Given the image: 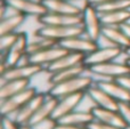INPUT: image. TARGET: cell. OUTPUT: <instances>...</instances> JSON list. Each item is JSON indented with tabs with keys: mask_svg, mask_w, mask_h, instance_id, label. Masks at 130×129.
Returning a JSON list of instances; mask_svg holds the SVG:
<instances>
[{
	"mask_svg": "<svg viewBox=\"0 0 130 129\" xmlns=\"http://www.w3.org/2000/svg\"><path fill=\"white\" fill-rule=\"evenodd\" d=\"M94 84H95V81L92 79V77L81 74L79 77H75L73 79L69 80V81L50 86L48 94H50V95L55 96L57 98H61L63 96L72 95V94L87 93Z\"/></svg>",
	"mask_w": 130,
	"mask_h": 129,
	"instance_id": "cell-1",
	"label": "cell"
},
{
	"mask_svg": "<svg viewBox=\"0 0 130 129\" xmlns=\"http://www.w3.org/2000/svg\"><path fill=\"white\" fill-rule=\"evenodd\" d=\"M20 36H18L16 42L13 45V47L6 53V54H1V71H0V75L2 73L6 72L7 69L13 68L20 64V62L23 58L27 56V46H29V37L25 32L18 31Z\"/></svg>",
	"mask_w": 130,
	"mask_h": 129,
	"instance_id": "cell-2",
	"label": "cell"
},
{
	"mask_svg": "<svg viewBox=\"0 0 130 129\" xmlns=\"http://www.w3.org/2000/svg\"><path fill=\"white\" fill-rule=\"evenodd\" d=\"M36 36L45 37V38L52 39L57 43L66 39L78 37L85 34L83 25H73V26H52V25H41L39 29L34 32Z\"/></svg>",
	"mask_w": 130,
	"mask_h": 129,
	"instance_id": "cell-3",
	"label": "cell"
},
{
	"mask_svg": "<svg viewBox=\"0 0 130 129\" xmlns=\"http://www.w3.org/2000/svg\"><path fill=\"white\" fill-rule=\"evenodd\" d=\"M82 25L88 38L95 41L101 38L104 25L101 20V14L94 5L89 4L82 11Z\"/></svg>",
	"mask_w": 130,
	"mask_h": 129,
	"instance_id": "cell-4",
	"label": "cell"
},
{
	"mask_svg": "<svg viewBox=\"0 0 130 129\" xmlns=\"http://www.w3.org/2000/svg\"><path fill=\"white\" fill-rule=\"evenodd\" d=\"M38 94L36 88L30 86L25 90L16 94V95L8 97L6 100L1 101L0 104V112L2 117H10L11 114H16L33 96Z\"/></svg>",
	"mask_w": 130,
	"mask_h": 129,
	"instance_id": "cell-5",
	"label": "cell"
},
{
	"mask_svg": "<svg viewBox=\"0 0 130 129\" xmlns=\"http://www.w3.org/2000/svg\"><path fill=\"white\" fill-rule=\"evenodd\" d=\"M87 71H89L91 74L103 78V80H117L119 78L130 74V66L126 63V61H124V63H118L115 61H112L108 63L90 66V68H88Z\"/></svg>",
	"mask_w": 130,
	"mask_h": 129,
	"instance_id": "cell-6",
	"label": "cell"
},
{
	"mask_svg": "<svg viewBox=\"0 0 130 129\" xmlns=\"http://www.w3.org/2000/svg\"><path fill=\"white\" fill-rule=\"evenodd\" d=\"M123 53L124 50L117 46H99L95 52L86 56L85 65L88 69L90 66L108 63V62L115 61Z\"/></svg>",
	"mask_w": 130,
	"mask_h": 129,
	"instance_id": "cell-7",
	"label": "cell"
},
{
	"mask_svg": "<svg viewBox=\"0 0 130 129\" xmlns=\"http://www.w3.org/2000/svg\"><path fill=\"white\" fill-rule=\"evenodd\" d=\"M67 52H69V50L65 49L63 46L57 43V45L48 47L39 53H36V54L26 56V61L29 62V63L37 64V65H40V66H42L43 69H46L48 65L53 64L54 62H56L57 59L61 58L62 56H64Z\"/></svg>",
	"mask_w": 130,
	"mask_h": 129,
	"instance_id": "cell-8",
	"label": "cell"
},
{
	"mask_svg": "<svg viewBox=\"0 0 130 129\" xmlns=\"http://www.w3.org/2000/svg\"><path fill=\"white\" fill-rule=\"evenodd\" d=\"M86 95H87V93H78V94H72V95H66L58 98L56 109H55L54 113H53L50 121L53 123L57 122V121H59L62 118H64L69 113L75 111L79 105L82 103Z\"/></svg>",
	"mask_w": 130,
	"mask_h": 129,
	"instance_id": "cell-9",
	"label": "cell"
},
{
	"mask_svg": "<svg viewBox=\"0 0 130 129\" xmlns=\"http://www.w3.org/2000/svg\"><path fill=\"white\" fill-rule=\"evenodd\" d=\"M42 70H45L42 66L29 63L26 61L24 64H18L16 66L7 69L6 72L1 74V80H31Z\"/></svg>",
	"mask_w": 130,
	"mask_h": 129,
	"instance_id": "cell-10",
	"label": "cell"
},
{
	"mask_svg": "<svg viewBox=\"0 0 130 129\" xmlns=\"http://www.w3.org/2000/svg\"><path fill=\"white\" fill-rule=\"evenodd\" d=\"M16 11L27 17H40L47 13L42 0H5Z\"/></svg>",
	"mask_w": 130,
	"mask_h": 129,
	"instance_id": "cell-11",
	"label": "cell"
},
{
	"mask_svg": "<svg viewBox=\"0 0 130 129\" xmlns=\"http://www.w3.org/2000/svg\"><path fill=\"white\" fill-rule=\"evenodd\" d=\"M59 45L63 46L69 52L79 53V54H83L86 56L91 54L92 52H95L99 47L97 41L88 38L86 34H81V36L66 39V40L62 41Z\"/></svg>",
	"mask_w": 130,
	"mask_h": 129,
	"instance_id": "cell-12",
	"label": "cell"
},
{
	"mask_svg": "<svg viewBox=\"0 0 130 129\" xmlns=\"http://www.w3.org/2000/svg\"><path fill=\"white\" fill-rule=\"evenodd\" d=\"M40 25H52V26H73L82 25V14L71 15V14H55L46 13L38 17Z\"/></svg>",
	"mask_w": 130,
	"mask_h": 129,
	"instance_id": "cell-13",
	"label": "cell"
},
{
	"mask_svg": "<svg viewBox=\"0 0 130 129\" xmlns=\"http://www.w3.org/2000/svg\"><path fill=\"white\" fill-rule=\"evenodd\" d=\"M87 96L91 100L95 106L110 110H119L120 103L115 101L108 93H106L98 84H94L87 91Z\"/></svg>",
	"mask_w": 130,
	"mask_h": 129,
	"instance_id": "cell-14",
	"label": "cell"
},
{
	"mask_svg": "<svg viewBox=\"0 0 130 129\" xmlns=\"http://www.w3.org/2000/svg\"><path fill=\"white\" fill-rule=\"evenodd\" d=\"M47 94L45 93H39L36 96L31 98L17 113L15 114V120L18 125L23 126V125H29L31 119L34 117V114L37 113L38 109L40 107V105L42 104V102L45 101Z\"/></svg>",
	"mask_w": 130,
	"mask_h": 129,
	"instance_id": "cell-15",
	"label": "cell"
},
{
	"mask_svg": "<svg viewBox=\"0 0 130 129\" xmlns=\"http://www.w3.org/2000/svg\"><path fill=\"white\" fill-rule=\"evenodd\" d=\"M90 110H91L92 114H94L95 120L121 129L127 128V123L119 110L103 109V107H98V106H94Z\"/></svg>",
	"mask_w": 130,
	"mask_h": 129,
	"instance_id": "cell-16",
	"label": "cell"
},
{
	"mask_svg": "<svg viewBox=\"0 0 130 129\" xmlns=\"http://www.w3.org/2000/svg\"><path fill=\"white\" fill-rule=\"evenodd\" d=\"M86 61V55L79 54V53H73V52H67L64 56H62L59 59H57L56 62H54L53 64L48 65L45 69L46 72H48L49 74L58 71L65 70V69H70L73 66L82 65L85 64Z\"/></svg>",
	"mask_w": 130,
	"mask_h": 129,
	"instance_id": "cell-17",
	"label": "cell"
},
{
	"mask_svg": "<svg viewBox=\"0 0 130 129\" xmlns=\"http://www.w3.org/2000/svg\"><path fill=\"white\" fill-rule=\"evenodd\" d=\"M57 102H58V98L47 93V96H46L45 101H43L42 104L40 105V107L38 109V111L34 114V117L31 119L29 125L33 126V127H37V126L46 122V121L52 120V117H53V113H54L55 109H56Z\"/></svg>",
	"mask_w": 130,
	"mask_h": 129,
	"instance_id": "cell-18",
	"label": "cell"
},
{
	"mask_svg": "<svg viewBox=\"0 0 130 129\" xmlns=\"http://www.w3.org/2000/svg\"><path fill=\"white\" fill-rule=\"evenodd\" d=\"M97 84L119 103H130V90L114 79L101 80Z\"/></svg>",
	"mask_w": 130,
	"mask_h": 129,
	"instance_id": "cell-19",
	"label": "cell"
},
{
	"mask_svg": "<svg viewBox=\"0 0 130 129\" xmlns=\"http://www.w3.org/2000/svg\"><path fill=\"white\" fill-rule=\"evenodd\" d=\"M102 36L107 39L112 46L122 48L124 52L130 48V39L121 26H104Z\"/></svg>",
	"mask_w": 130,
	"mask_h": 129,
	"instance_id": "cell-20",
	"label": "cell"
},
{
	"mask_svg": "<svg viewBox=\"0 0 130 129\" xmlns=\"http://www.w3.org/2000/svg\"><path fill=\"white\" fill-rule=\"evenodd\" d=\"M95 120L94 114H92L91 110L88 111H80V110H75V111L69 113L62 118L57 123H63V125H71V126H80V127H88L92 121ZM56 123V122H54Z\"/></svg>",
	"mask_w": 130,
	"mask_h": 129,
	"instance_id": "cell-21",
	"label": "cell"
},
{
	"mask_svg": "<svg viewBox=\"0 0 130 129\" xmlns=\"http://www.w3.org/2000/svg\"><path fill=\"white\" fill-rule=\"evenodd\" d=\"M47 13L55 14H71V15H80L81 10L74 6L73 2L69 0H42Z\"/></svg>",
	"mask_w": 130,
	"mask_h": 129,
	"instance_id": "cell-22",
	"label": "cell"
},
{
	"mask_svg": "<svg viewBox=\"0 0 130 129\" xmlns=\"http://www.w3.org/2000/svg\"><path fill=\"white\" fill-rule=\"evenodd\" d=\"M27 16L21 13H13L11 15H7L0 20V36L8 33L18 32L17 30L24 24Z\"/></svg>",
	"mask_w": 130,
	"mask_h": 129,
	"instance_id": "cell-23",
	"label": "cell"
},
{
	"mask_svg": "<svg viewBox=\"0 0 130 129\" xmlns=\"http://www.w3.org/2000/svg\"><path fill=\"white\" fill-rule=\"evenodd\" d=\"M87 70H88L87 66L85 64H82V65L73 66V68L65 69V70L58 71V72L52 73L49 77V84L50 86H54V85H58V84H62V82L69 81V80L73 79L75 77L85 74V72Z\"/></svg>",
	"mask_w": 130,
	"mask_h": 129,
	"instance_id": "cell-24",
	"label": "cell"
},
{
	"mask_svg": "<svg viewBox=\"0 0 130 129\" xmlns=\"http://www.w3.org/2000/svg\"><path fill=\"white\" fill-rule=\"evenodd\" d=\"M30 87V80H6L0 87V100L4 101Z\"/></svg>",
	"mask_w": 130,
	"mask_h": 129,
	"instance_id": "cell-25",
	"label": "cell"
},
{
	"mask_svg": "<svg viewBox=\"0 0 130 129\" xmlns=\"http://www.w3.org/2000/svg\"><path fill=\"white\" fill-rule=\"evenodd\" d=\"M99 14H101V20L104 26H122L123 24L130 22V9Z\"/></svg>",
	"mask_w": 130,
	"mask_h": 129,
	"instance_id": "cell-26",
	"label": "cell"
},
{
	"mask_svg": "<svg viewBox=\"0 0 130 129\" xmlns=\"http://www.w3.org/2000/svg\"><path fill=\"white\" fill-rule=\"evenodd\" d=\"M54 45H57L56 41L52 40V39L45 38V37H40V36H36L34 34V40L29 41V46H27V56L32 54L39 53L41 50L46 49L48 47H52Z\"/></svg>",
	"mask_w": 130,
	"mask_h": 129,
	"instance_id": "cell-27",
	"label": "cell"
},
{
	"mask_svg": "<svg viewBox=\"0 0 130 129\" xmlns=\"http://www.w3.org/2000/svg\"><path fill=\"white\" fill-rule=\"evenodd\" d=\"M99 13H107V11H118V10H128L130 9V0H112L106 4L95 6Z\"/></svg>",
	"mask_w": 130,
	"mask_h": 129,
	"instance_id": "cell-28",
	"label": "cell"
},
{
	"mask_svg": "<svg viewBox=\"0 0 130 129\" xmlns=\"http://www.w3.org/2000/svg\"><path fill=\"white\" fill-rule=\"evenodd\" d=\"M18 36H20V32L0 36V52H1V54H6V53L13 47V45L16 42V40H17Z\"/></svg>",
	"mask_w": 130,
	"mask_h": 129,
	"instance_id": "cell-29",
	"label": "cell"
},
{
	"mask_svg": "<svg viewBox=\"0 0 130 129\" xmlns=\"http://www.w3.org/2000/svg\"><path fill=\"white\" fill-rule=\"evenodd\" d=\"M1 129H21V125H18L15 119H11L10 117H2Z\"/></svg>",
	"mask_w": 130,
	"mask_h": 129,
	"instance_id": "cell-30",
	"label": "cell"
},
{
	"mask_svg": "<svg viewBox=\"0 0 130 129\" xmlns=\"http://www.w3.org/2000/svg\"><path fill=\"white\" fill-rule=\"evenodd\" d=\"M119 111L126 121L127 127H130V103H120Z\"/></svg>",
	"mask_w": 130,
	"mask_h": 129,
	"instance_id": "cell-31",
	"label": "cell"
},
{
	"mask_svg": "<svg viewBox=\"0 0 130 129\" xmlns=\"http://www.w3.org/2000/svg\"><path fill=\"white\" fill-rule=\"evenodd\" d=\"M89 129H121V128H118V127H113L111 125H107V123H104L101 122V121H97L94 120L89 126H88Z\"/></svg>",
	"mask_w": 130,
	"mask_h": 129,
	"instance_id": "cell-32",
	"label": "cell"
},
{
	"mask_svg": "<svg viewBox=\"0 0 130 129\" xmlns=\"http://www.w3.org/2000/svg\"><path fill=\"white\" fill-rule=\"evenodd\" d=\"M52 129H89L88 127H80V126H71V125H63V123H54Z\"/></svg>",
	"mask_w": 130,
	"mask_h": 129,
	"instance_id": "cell-33",
	"label": "cell"
},
{
	"mask_svg": "<svg viewBox=\"0 0 130 129\" xmlns=\"http://www.w3.org/2000/svg\"><path fill=\"white\" fill-rule=\"evenodd\" d=\"M118 81H120L122 85H123L126 88H128L130 90V74L129 75H124V77L122 78H119V79H117Z\"/></svg>",
	"mask_w": 130,
	"mask_h": 129,
	"instance_id": "cell-34",
	"label": "cell"
},
{
	"mask_svg": "<svg viewBox=\"0 0 130 129\" xmlns=\"http://www.w3.org/2000/svg\"><path fill=\"white\" fill-rule=\"evenodd\" d=\"M108 1H112V0H89V2L94 6H99V5H103V4H106Z\"/></svg>",
	"mask_w": 130,
	"mask_h": 129,
	"instance_id": "cell-35",
	"label": "cell"
},
{
	"mask_svg": "<svg viewBox=\"0 0 130 129\" xmlns=\"http://www.w3.org/2000/svg\"><path fill=\"white\" fill-rule=\"evenodd\" d=\"M121 27H122V29H123V31L126 32V34L129 37V39H130V22L126 23V24H123Z\"/></svg>",
	"mask_w": 130,
	"mask_h": 129,
	"instance_id": "cell-36",
	"label": "cell"
},
{
	"mask_svg": "<svg viewBox=\"0 0 130 129\" xmlns=\"http://www.w3.org/2000/svg\"><path fill=\"white\" fill-rule=\"evenodd\" d=\"M21 129H36V127L30 126V125H23V126H21Z\"/></svg>",
	"mask_w": 130,
	"mask_h": 129,
	"instance_id": "cell-37",
	"label": "cell"
},
{
	"mask_svg": "<svg viewBox=\"0 0 130 129\" xmlns=\"http://www.w3.org/2000/svg\"><path fill=\"white\" fill-rule=\"evenodd\" d=\"M124 54L127 55V57H130V48H128V49L124 52Z\"/></svg>",
	"mask_w": 130,
	"mask_h": 129,
	"instance_id": "cell-38",
	"label": "cell"
},
{
	"mask_svg": "<svg viewBox=\"0 0 130 129\" xmlns=\"http://www.w3.org/2000/svg\"><path fill=\"white\" fill-rule=\"evenodd\" d=\"M126 63L130 66V57H127V58H126Z\"/></svg>",
	"mask_w": 130,
	"mask_h": 129,
	"instance_id": "cell-39",
	"label": "cell"
},
{
	"mask_svg": "<svg viewBox=\"0 0 130 129\" xmlns=\"http://www.w3.org/2000/svg\"><path fill=\"white\" fill-rule=\"evenodd\" d=\"M69 1H76V0H69Z\"/></svg>",
	"mask_w": 130,
	"mask_h": 129,
	"instance_id": "cell-40",
	"label": "cell"
},
{
	"mask_svg": "<svg viewBox=\"0 0 130 129\" xmlns=\"http://www.w3.org/2000/svg\"><path fill=\"white\" fill-rule=\"evenodd\" d=\"M0 129H1V128H0Z\"/></svg>",
	"mask_w": 130,
	"mask_h": 129,
	"instance_id": "cell-41",
	"label": "cell"
}]
</instances>
